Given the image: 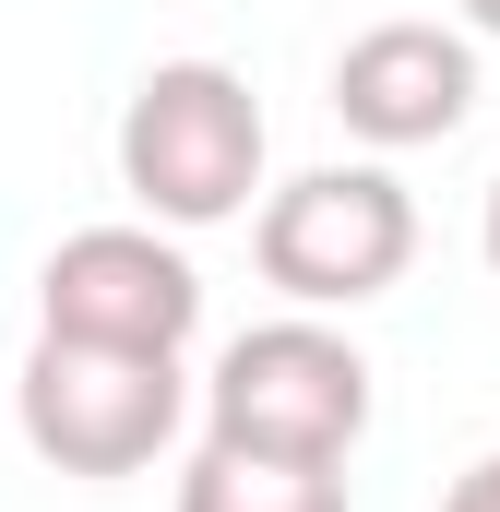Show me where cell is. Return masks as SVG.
<instances>
[{
    "mask_svg": "<svg viewBox=\"0 0 500 512\" xmlns=\"http://www.w3.org/2000/svg\"><path fill=\"white\" fill-rule=\"evenodd\" d=\"M262 179V108L227 60H155L120 108V191L167 227L239 215Z\"/></svg>",
    "mask_w": 500,
    "mask_h": 512,
    "instance_id": "6da1fadb",
    "label": "cell"
},
{
    "mask_svg": "<svg viewBox=\"0 0 500 512\" xmlns=\"http://www.w3.org/2000/svg\"><path fill=\"white\" fill-rule=\"evenodd\" d=\"M215 441L274 453V465H346L370 429V358L322 322H250L215 358Z\"/></svg>",
    "mask_w": 500,
    "mask_h": 512,
    "instance_id": "7a4b0ae2",
    "label": "cell"
},
{
    "mask_svg": "<svg viewBox=\"0 0 500 512\" xmlns=\"http://www.w3.org/2000/svg\"><path fill=\"white\" fill-rule=\"evenodd\" d=\"M250 251H262V286H286L298 310H358L417 262V203L381 167H310L262 203Z\"/></svg>",
    "mask_w": 500,
    "mask_h": 512,
    "instance_id": "3957f363",
    "label": "cell"
},
{
    "mask_svg": "<svg viewBox=\"0 0 500 512\" xmlns=\"http://www.w3.org/2000/svg\"><path fill=\"white\" fill-rule=\"evenodd\" d=\"M12 405H24V441H36L60 477H131V465H155V453L179 441V358L36 334Z\"/></svg>",
    "mask_w": 500,
    "mask_h": 512,
    "instance_id": "277c9868",
    "label": "cell"
},
{
    "mask_svg": "<svg viewBox=\"0 0 500 512\" xmlns=\"http://www.w3.org/2000/svg\"><path fill=\"white\" fill-rule=\"evenodd\" d=\"M36 322L72 334V346L179 358L191 322H203V286H191V262L167 251L155 227H84V239H60L48 274H36Z\"/></svg>",
    "mask_w": 500,
    "mask_h": 512,
    "instance_id": "5b68a950",
    "label": "cell"
},
{
    "mask_svg": "<svg viewBox=\"0 0 500 512\" xmlns=\"http://www.w3.org/2000/svg\"><path fill=\"white\" fill-rule=\"evenodd\" d=\"M334 108H346V131H370V143H441V131L477 108V48L453 24H429V12H393L370 36H346Z\"/></svg>",
    "mask_w": 500,
    "mask_h": 512,
    "instance_id": "8992f818",
    "label": "cell"
},
{
    "mask_svg": "<svg viewBox=\"0 0 500 512\" xmlns=\"http://www.w3.org/2000/svg\"><path fill=\"white\" fill-rule=\"evenodd\" d=\"M179 512H346V477L334 465H274V453L203 441V465L179 477Z\"/></svg>",
    "mask_w": 500,
    "mask_h": 512,
    "instance_id": "52a82bcc",
    "label": "cell"
},
{
    "mask_svg": "<svg viewBox=\"0 0 500 512\" xmlns=\"http://www.w3.org/2000/svg\"><path fill=\"white\" fill-rule=\"evenodd\" d=\"M441 512H500V453H477V465L453 477V501H441Z\"/></svg>",
    "mask_w": 500,
    "mask_h": 512,
    "instance_id": "ba28073f",
    "label": "cell"
},
{
    "mask_svg": "<svg viewBox=\"0 0 500 512\" xmlns=\"http://www.w3.org/2000/svg\"><path fill=\"white\" fill-rule=\"evenodd\" d=\"M465 24H489V36H500V0H465Z\"/></svg>",
    "mask_w": 500,
    "mask_h": 512,
    "instance_id": "9c48e42d",
    "label": "cell"
},
{
    "mask_svg": "<svg viewBox=\"0 0 500 512\" xmlns=\"http://www.w3.org/2000/svg\"><path fill=\"white\" fill-rule=\"evenodd\" d=\"M489 262H500V179H489Z\"/></svg>",
    "mask_w": 500,
    "mask_h": 512,
    "instance_id": "30bf717a",
    "label": "cell"
}]
</instances>
